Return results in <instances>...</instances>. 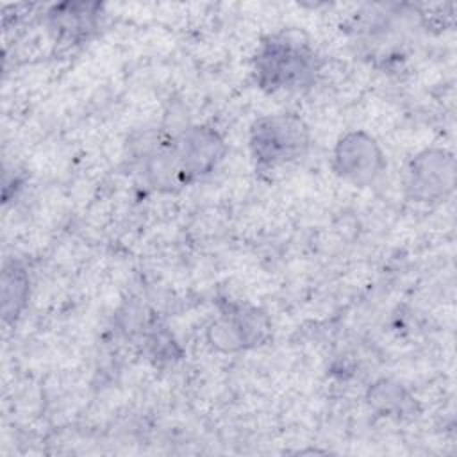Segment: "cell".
<instances>
[{
  "label": "cell",
  "mask_w": 457,
  "mask_h": 457,
  "mask_svg": "<svg viewBox=\"0 0 457 457\" xmlns=\"http://www.w3.org/2000/svg\"><path fill=\"white\" fill-rule=\"evenodd\" d=\"M320 71V57L300 30H280L262 39L252 59V75L262 91H302Z\"/></svg>",
  "instance_id": "cell-1"
},
{
  "label": "cell",
  "mask_w": 457,
  "mask_h": 457,
  "mask_svg": "<svg viewBox=\"0 0 457 457\" xmlns=\"http://www.w3.org/2000/svg\"><path fill=\"white\" fill-rule=\"evenodd\" d=\"M250 154L259 171H275L300 161L311 145V132L296 114H266L250 127Z\"/></svg>",
  "instance_id": "cell-2"
},
{
  "label": "cell",
  "mask_w": 457,
  "mask_h": 457,
  "mask_svg": "<svg viewBox=\"0 0 457 457\" xmlns=\"http://www.w3.org/2000/svg\"><path fill=\"white\" fill-rule=\"evenodd\" d=\"M171 159L180 187L211 175L225 157L221 136L207 125H193L170 139Z\"/></svg>",
  "instance_id": "cell-3"
},
{
  "label": "cell",
  "mask_w": 457,
  "mask_h": 457,
  "mask_svg": "<svg viewBox=\"0 0 457 457\" xmlns=\"http://www.w3.org/2000/svg\"><path fill=\"white\" fill-rule=\"evenodd\" d=\"M453 184L455 161L446 150L427 148L416 154L405 168L403 189L412 202H439L453 191Z\"/></svg>",
  "instance_id": "cell-4"
},
{
  "label": "cell",
  "mask_w": 457,
  "mask_h": 457,
  "mask_svg": "<svg viewBox=\"0 0 457 457\" xmlns=\"http://www.w3.org/2000/svg\"><path fill=\"white\" fill-rule=\"evenodd\" d=\"M332 168L339 179L352 186H371L386 170V157L378 143L364 130L339 137L332 154Z\"/></svg>",
  "instance_id": "cell-5"
},
{
  "label": "cell",
  "mask_w": 457,
  "mask_h": 457,
  "mask_svg": "<svg viewBox=\"0 0 457 457\" xmlns=\"http://www.w3.org/2000/svg\"><path fill=\"white\" fill-rule=\"evenodd\" d=\"M209 332L212 345L234 352L262 345L270 336V323L255 307L228 303Z\"/></svg>",
  "instance_id": "cell-6"
},
{
  "label": "cell",
  "mask_w": 457,
  "mask_h": 457,
  "mask_svg": "<svg viewBox=\"0 0 457 457\" xmlns=\"http://www.w3.org/2000/svg\"><path fill=\"white\" fill-rule=\"evenodd\" d=\"M102 5L95 2H66L48 9L46 27L59 43L87 41L100 27Z\"/></svg>",
  "instance_id": "cell-7"
},
{
  "label": "cell",
  "mask_w": 457,
  "mask_h": 457,
  "mask_svg": "<svg viewBox=\"0 0 457 457\" xmlns=\"http://www.w3.org/2000/svg\"><path fill=\"white\" fill-rule=\"evenodd\" d=\"M368 402L377 412L395 420L412 418L418 412L416 402L409 395V391L403 389V386H400L398 382L386 378L371 386L368 393Z\"/></svg>",
  "instance_id": "cell-8"
},
{
  "label": "cell",
  "mask_w": 457,
  "mask_h": 457,
  "mask_svg": "<svg viewBox=\"0 0 457 457\" xmlns=\"http://www.w3.org/2000/svg\"><path fill=\"white\" fill-rule=\"evenodd\" d=\"M29 275L20 261L5 262L2 271V318L4 323H14L27 305Z\"/></svg>",
  "instance_id": "cell-9"
}]
</instances>
